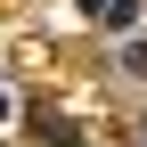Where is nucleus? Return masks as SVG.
<instances>
[{
	"label": "nucleus",
	"mask_w": 147,
	"mask_h": 147,
	"mask_svg": "<svg viewBox=\"0 0 147 147\" xmlns=\"http://www.w3.org/2000/svg\"><path fill=\"white\" fill-rule=\"evenodd\" d=\"M123 65H131V74H147V41H131V49H123Z\"/></svg>",
	"instance_id": "obj_1"
},
{
	"label": "nucleus",
	"mask_w": 147,
	"mask_h": 147,
	"mask_svg": "<svg viewBox=\"0 0 147 147\" xmlns=\"http://www.w3.org/2000/svg\"><path fill=\"white\" fill-rule=\"evenodd\" d=\"M0 115H8V98H0Z\"/></svg>",
	"instance_id": "obj_2"
}]
</instances>
